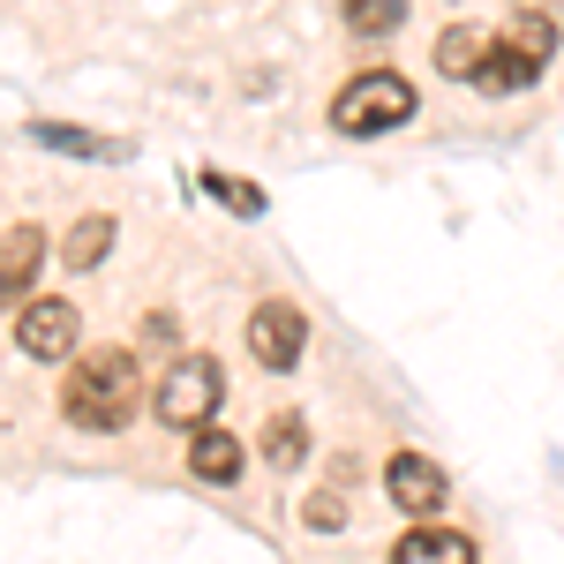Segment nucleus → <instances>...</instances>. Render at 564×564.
<instances>
[{"label":"nucleus","mask_w":564,"mask_h":564,"mask_svg":"<svg viewBox=\"0 0 564 564\" xmlns=\"http://www.w3.org/2000/svg\"><path fill=\"white\" fill-rule=\"evenodd\" d=\"M135 406H143V369H135L129 347H90L84 361L68 369V384H61V414L90 436L129 430Z\"/></svg>","instance_id":"f257e3e1"},{"label":"nucleus","mask_w":564,"mask_h":564,"mask_svg":"<svg viewBox=\"0 0 564 564\" xmlns=\"http://www.w3.org/2000/svg\"><path fill=\"white\" fill-rule=\"evenodd\" d=\"M399 121H414V84L406 76H391V68H369V76H354L339 98H332V129L339 135H384Z\"/></svg>","instance_id":"f03ea898"},{"label":"nucleus","mask_w":564,"mask_h":564,"mask_svg":"<svg viewBox=\"0 0 564 564\" xmlns=\"http://www.w3.org/2000/svg\"><path fill=\"white\" fill-rule=\"evenodd\" d=\"M218 399H226V369H218L212 354H181L174 369H166V384H159V422L166 430H188V436H204L212 430V414H218Z\"/></svg>","instance_id":"7ed1b4c3"},{"label":"nucleus","mask_w":564,"mask_h":564,"mask_svg":"<svg viewBox=\"0 0 564 564\" xmlns=\"http://www.w3.org/2000/svg\"><path fill=\"white\" fill-rule=\"evenodd\" d=\"M384 497L399 505V512H414L422 527H436L444 497H452V481H444V467H436V459H422V452H399V459L384 467Z\"/></svg>","instance_id":"20e7f679"},{"label":"nucleus","mask_w":564,"mask_h":564,"mask_svg":"<svg viewBox=\"0 0 564 564\" xmlns=\"http://www.w3.org/2000/svg\"><path fill=\"white\" fill-rule=\"evenodd\" d=\"M308 347V324H302V308L294 302H263L257 316H249V354H257V369H294Z\"/></svg>","instance_id":"39448f33"},{"label":"nucleus","mask_w":564,"mask_h":564,"mask_svg":"<svg viewBox=\"0 0 564 564\" xmlns=\"http://www.w3.org/2000/svg\"><path fill=\"white\" fill-rule=\"evenodd\" d=\"M15 347L31 354V361H68L76 354V302H61V294H45L15 316Z\"/></svg>","instance_id":"423d86ee"},{"label":"nucleus","mask_w":564,"mask_h":564,"mask_svg":"<svg viewBox=\"0 0 564 564\" xmlns=\"http://www.w3.org/2000/svg\"><path fill=\"white\" fill-rule=\"evenodd\" d=\"M497 53H512L527 76H542V61L557 53V23H550L542 8H512V15H505V31H497Z\"/></svg>","instance_id":"0eeeda50"},{"label":"nucleus","mask_w":564,"mask_h":564,"mask_svg":"<svg viewBox=\"0 0 564 564\" xmlns=\"http://www.w3.org/2000/svg\"><path fill=\"white\" fill-rule=\"evenodd\" d=\"M391 564H475V542L452 527H406L391 542Z\"/></svg>","instance_id":"6e6552de"},{"label":"nucleus","mask_w":564,"mask_h":564,"mask_svg":"<svg viewBox=\"0 0 564 564\" xmlns=\"http://www.w3.org/2000/svg\"><path fill=\"white\" fill-rule=\"evenodd\" d=\"M45 263V234L23 218V226H8V249H0V286H8V302H23L31 294V279H39Z\"/></svg>","instance_id":"1a4fd4ad"},{"label":"nucleus","mask_w":564,"mask_h":564,"mask_svg":"<svg viewBox=\"0 0 564 564\" xmlns=\"http://www.w3.org/2000/svg\"><path fill=\"white\" fill-rule=\"evenodd\" d=\"M436 68H444V76H459V84H481V68H489V39H481L475 23L436 31Z\"/></svg>","instance_id":"9d476101"},{"label":"nucleus","mask_w":564,"mask_h":564,"mask_svg":"<svg viewBox=\"0 0 564 564\" xmlns=\"http://www.w3.org/2000/svg\"><path fill=\"white\" fill-rule=\"evenodd\" d=\"M263 459H271V475H294L308 459V422L294 414V406H279L271 422H263Z\"/></svg>","instance_id":"9b49d317"},{"label":"nucleus","mask_w":564,"mask_h":564,"mask_svg":"<svg viewBox=\"0 0 564 564\" xmlns=\"http://www.w3.org/2000/svg\"><path fill=\"white\" fill-rule=\"evenodd\" d=\"M188 475H196V481H234V475H241V444H234L226 430L188 436Z\"/></svg>","instance_id":"f8f14e48"},{"label":"nucleus","mask_w":564,"mask_h":564,"mask_svg":"<svg viewBox=\"0 0 564 564\" xmlns=\"http://www.w3.org/2000/svg\"><path fill=\"white\" fill-rule=\"evenodd\" d=\"M106 249H113V218L90 212V218H76V234H68V249H61V257L76 263V271H90V263H106Z\"/></svg>","instance_id":"ddd939ff"},{"label":"nucleus","mask_w":564,"mask_h":564,"mask_svg":"<svg viewBox=\"0 0 564 564\" xmlns=\"http://www.w3.org/2000/svg\"><path fill=\"white\" fill-rule=\"evenodd\" d=\"M204 188H212V196H218V204H226L234 218H263L257 181H241V174H218V166H212V174H204Z\"/></svg>","instance_id":"4468645a"},{"label":"nucleus","mask_w":564,"mask_h":564,"mask_svg":"<svg viewBox=\"0 0 564 564\" xmlns=\"http://www.w3.org/2000/svg\"><path fill=\"white\" fill-rule=\"evenodd\" d=\"M399 23H406L399 0H354L347 8V31H361V39H384V31H399Z\"/></svg>","instance_id":"2eb2a0df"},{"label":"nucleus","mask_w":564,"mask_h":564,"mask_svg":"<svg viewBox=\"0 0 564 564\" xmlns=\"http://www.w3.org/2000/svg\"><path fill=\"white\" fill-rule=\"evenodd\" d=\"M39 143H53V151H76V159H90V151H98V159H121V143H90V135H76L68 129V121H39Z\"/></svg>","instance_id":"dca6fc26"},{"label":"nucleus","mask_w":564,"mask_h":564,"mask_svg":"<svg viewBox=\"0 0 564 564\" xmlns=\"http://www.w3.org/2000/svg\"><path fill=\"white\" fill-rule=\"evenodd\" d=\"M302 520L316 527V534H332V527H347V497H339V489H316V497L302 505Z\"/></svg>","instance_id":"f3484780"}]
</instances>
